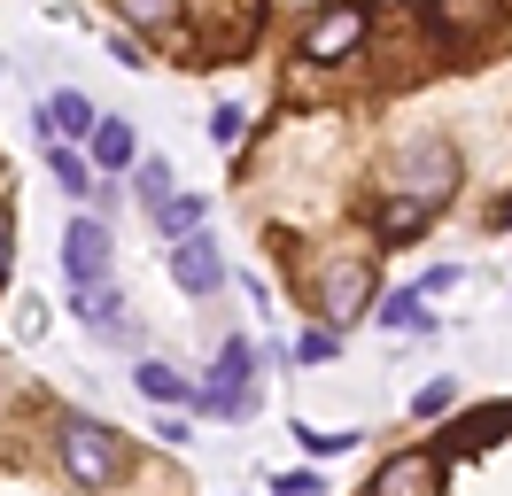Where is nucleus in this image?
<instances>
[{
  "label": "nucleus",
  "instance_id": "a211bd4d",
  "mask_svg": "<svg viewBox=\"0 0 512 496\" xmlns=\"http://www.w3.org/2000/svg\"><path fill=\"white\" fill-rule=\"evenodd\" d=\"M117 16H125L132 31H171L179 24V0H117Z\"/></svg>",
  "mask_w": 512,
  "mask_h": 496
},
{
  "label": "nucleus",
  "instance_id": "4468645a",
  "mask_svg": "<svg viewBox=\"0 0 512 496\" xmlns=\"http://www.w3.org/2000/svg\"><path fill=\"white\" fill-rule=\"evenodd\" d=\"M47 163H55V179H63L70 194H86V202H109V186H94V155H78L70 140H55V148H47Z\"/></svg>",
  "mask_w": 512,
  "mask_h": 496
},
{
  "label": "nucleus",
  "instance_id": "ddd939ff",
  "mask_svg": "<svg viewBox=\"0 0 512 496\" xmlns=\"http://www.w3.org/2000/svg\"><path fill=\"white\" fill-rule=\"evenodd\" d=\"M132 155H140L132 124H125V117H101V124H94V171H132Z\"/></svg>",
  "mask_w": 512,
  "mask_h": 496
},
{
  "label": "nucleus",
  "instance_id": "5701e85b",
  "mask_svg": "<svg viewBox=\"0 0 512 496\" xmlns=\"http://www.w3.org/2000/svg\"><path fill=\"white\" fill-rule=\"evenodd\" d=\"M303 450H311V458H334V450H357V434H319V427H303Z\"/></svg>",
  "mask_w": 512,
  "mask_h": 496
},
{
  "label": "nucleus",
  "instance_id": "f3484780",
  "mask_svg": "<svg viewBox=\"0 0 512 496\" xmlns=\"http://www.w3.org/2000/svg\"><path fill=\"white\" fill-rule=\"evenodd\" d=\"M132 194H140V210H148V217H156V210H171V202H179V194H171V163H140Z\"/></svg>",
  "mask_w": 512,
  "mask_h": 496
},
{
  "label": "nucleus",
  "instance_id": "aec40b11",
  "mask_svg": "<svg viewBox=\"0 0 512 496\" xmlns=\"http://www.w3.org/2000/svg\"><path fill=\"white\" fill-rule=\"evenodd\" d=\"M334 349H342V326H311V334L295 341V357H303V365H326Z\"/></svg>",
  "mask_w": 512,
  "mask_h": 496
},
{
  "label": "nucleus",
  "instance_id": "f257e3e1",
  "mask_svg": "<svg viewBox=\"0 0 512 496\" xmlns=\"http://www.w3.org/2000/svg\"><path fill=\"white\" fill-rule=\"evenodd\" d=\"M55 450H63V473L78 489H117L125 481V434L101 427V419H63Z\"/></svg>",
  "mask_w": 512,
  "mask_h": 496
},
{
  "label": "nucleus",
  "instance_id": "423d86ee",
  "mask_svg": "<svg viewBox=\"0 0 512 496\" xmlns=\"http://www.w3.org/2000/svg\"><path fill=\"white\" fill-rule=\"evenodd\" d=\"M63 279H70V287H109V225H101V217H70Z\"/></svg>",
  "mask_w": 512,
  "mask_h": 496
},
{
  "label": "nucleus",
  "instance_id": "6e6552de",
  "mask_svg": "<svg viewBox=\"0 0 512 496\" xmlns=\"http://www.w3.org/2000/svg\"><path fill=\"white\" fill-rule=\"evenodd\" d=\"M365 496H443V465H435V450H404L373 473Z\"/></svg>",
  "mask_w": 512,
  "mask_h": 496
},
{
  "label": "nucleus",
  "instance_id": "dca6fc26",
  "mask_svg": "<svg viewBox=\"0 0 512 496\" xmlns=\"http://www.w3.org/2000/svg\"><path fill=\"white\" fill-rule=\"evenodd\" d=\"M132 380H140V396H148V403H187V396H202V388H194L187 372H171V365H156V357H148V365L132 372Z\"/></svg>",
  "mask_w": 512,
  "mask_h": 496
},
{
  "label": "nucleus",
  "instance_id": "39448f33",
  "mask_svg": "<svg viewBox=\"0 0 512 496\" xmlns=\"http://www.w3.org/2000/svg\"><path fill=\"white\" fill-rule=\"evenodd\" d=\"M319 310H326V326H350V318H365V310H373V264H357V256L326 264Z\"/></svg>",
  "mask_w": 512,
  "mask_h": 496
},
{
  "label": "nucleus",
  "instance_id": "b1692460",
  "mask_svg": "<svg viewBox=\"0 0 512 496\" xmlns=\"http://www.w3.org/2000/svg\"><path fill=\"white\" fill-rule=\"evenodd\" d=\"M8 264H16V217L0 210V287H8Z\"/></svg>",
  "mask_w": 512,
  "mask_h": 496
},
{
  "label": "nucleus",
  "instance_id": "2eb2a0df",
  "mask_svg": "<svg viewBox=\"0 0 512 496\" xmlns=\"http://www.w3.org/2000/svg\"><path fill=\"white\" fill-rule=\"evenodd\" d=\"M381 326H388V334H427V295H419V287L381 295Z\"/></svg>",
  "mask_w": 512,
  "mask_h": 496
},
{
  "label": "nucleus",
  "instance_id": "1a4fd4ad",
  "mask_svg": "<svg viewBox=\"0 0 512 496\" xmlns=\"http://www.w3.org/2000/svg\"><path fill=\"white\" fill-rule=\"evenodd\" d=\"M171 279H179L187 295H218V287H225V256H218V241L187 233V241L171 248Z\"/></svg>",
  "mask_w": 512,
  "mask_h": 496
},
{
  "label": "nucleus",
  "instance_id": "20e7f679",
  "mask_svg": "<svg viewBox=\"0 0 512 496\" xmlns=\"http://www.w3.org/2000/svg\"><path fill=\"white\" fill-rule=\"evenodd\" d=\"M497 16H505V0H427V31L443 47H481L497 31Z\"/></svg>",
  "mask_w": 512,
  "mask_h": 496
},
{
  "label": "nucleus",
  "instance_id": "a878e982",
  "mask_svg": "<svg viewBox=\"0 0 512 496\" xmlns=\"http://www.w3.org/2000/svg\"><path fill=\"white\" fill-rule=\"evenodd\" d=\"M443 287H458V264H435V272L419 279V295H443Z\"/></svg>",
  "mask_w": 512,
  "mask_h": 496
},
{
  "label": "nucleus",
  "instance_id": "7ed1b4c3",
  "mask_svg": "<svg viewBox=\"0 0 512 496\" xmlns=\"http://www.w3.org/2000/svg\"><path fill=\"white\" fill-rule=\"evenodd\" d=\"M365 31H373V16H365V0H334V8H319L311 24H303V39H295V55L303 62H350L357 47H365Z\"/></svg>",
  "mask_w": 512,
  "mask_h": 496
},
{
  "label": "nucleus",
  "instance_id": "9b49d317",
  "mask_svg": "<svg viewBox=\"0 0 512 496\" xmlns=\"http://www.w3.org/2000/svg\"><path fill=\"white\" fill-rule=\"evenodd\" d=\"M39 124H47V140H63V132H70V140H94V101H86V93H78V86H63V93H47V109H39Z\"/></svg>",
  "mask_w": 512,
  "mask_h": 496
},
{
  "label": "nucleus",
  "instance_id": "0eeeda50",
  "mask_svg": "<svg viewBox=\"0 0 512 496\" xmlns=\"http://www.w3.org/2000/svg\"><path fill=\"white\" fill-rule=\"evenodd\" d=\"M202 411H225V419H241L249 411V341H225L218 349V372H210V388H202Z\"/></svg>",
  "mask_w": 512,
  "mask_h": 496
},
{
  "label": "nucleus",
  "instance_id": "4be33fe9",
  "mask_svg": "<svg viewBox=\"0 0 512 496\" xmlns=\"http://www.w3.org/2000/svg\"><path fill=\"white\" fill-rule=\"evenodd\" d=\"M241 132H249V117H241V109H233V101H225L218 117H210V140H218V148H233V140H241Z\"/></svg>",
  "mask_w": 512,
  "mask_h": 496
},
{
  "label": "nucleus",
  "instance_id": "f03ea898",
  "mask_svg": "<svg viewBox=\"0 0 512 496\" xmlns=\"http://www.w3.org/2000/svg\"><path fill=\"white\" fill-rule=\"evenodd\" d=\"M450 186H458V148H450L443 132H419V140H404L396 171H388V194H419V202H435V210H443Z\"/></svg>",
  "mask_w": 512,
  "mask_h": 496
},
{
  "label": "nucleus",
  "instance_id": "393cba45",
  "mask_svg": "<svg viewBox=\"0 0 512 496\" xmlns=\"http://www.w3.org/2000/svg\"><path fill=\"white\" fill-rule=\"evenodd\" d=\"M280 496H326V481H319V473H288V481H280Z\"/></svg>",
  "mask_w": 512,
  "mask_h": 496
},
{
  "label": "nucleus",
  "instance_id": "f8f14e48",
  "mask_svg": "<svg viewBox=\"0 0 512 496\" xmlns=\"http://www.w3.org/2000/svg\"><path fill=\"white\" fill-rule=\"evenodd\" d=\"M427 217H435V202H419V194H388L381 210H373V233H381V241H412Z\"/></svg>",
  "mask_w": 512,
  "mask_h": 496
},
{
  "label": "nucleus",
  "instance_id": "412c9836",
  "mask_svg": "<svg viewBox=\"0 0 512 496\" xmlns=\"http://www.w3.org/2000/svg\"><path fill=\"white\" fill-rule=\"evenodd\" d=\"M450 403H458V388H450V380H427V388L412 396V411H419V419H443Z\"/></svg>",
  "mask_w": 512,
  "mask_h": 496
},
{
  "label": "nucleus",
  "instance_id": "9d476101",
  "mask_svg": "<svg viewBox=\"0 0 512 496\" xmlns=\"http://www.w3.org/2000/svg\"><path fill=\"white\" fill-rule=\"evenodd\" d=\"M70 318L86 326V334H101V341H125L132 326H125V295L117 287H70Z\"/></svg>",
  "mask_w": 512,
  "mask_h": 496
},
{
  "label": "nucleus",
  "instance_id": "bb28decb",
  "mask_svg": "<svg viewBox=\"0 0 512 496\" xmlns=\"http://www.w3.org/2000/svg\"><path fill=\"white\" fill-rule=\"evenodd\" d=\"M497 225H505V233H512V202H505V210H497Z\"/></svg>",
  "mask_w": 512,
  "mask_h": 496
},
{
  "label": "nucleus",
  "instance_id": "6ab92c4d",
  "mask_svg": "<svg viewBox=\"0 0 512 496\" xmlns=\"http://www.w3.org/2000/svg\"><path fill=\"white\" fill-rule=\"evenodd\" d=\"M156 225L171 233V241H187V233H202V194H179L171 210H156Z\"/></svg>",
  "mask_w": 512,
  "mask_h": 496
}]
</instances>
